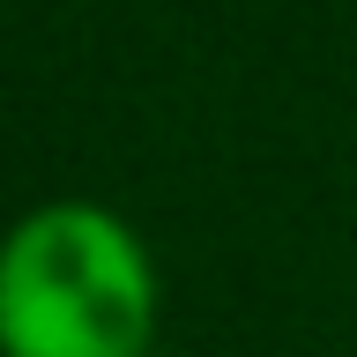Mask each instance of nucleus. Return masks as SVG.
Listing matches in <instances>:
<instances>
[{
    "label": "nucleus",
    "instance_id": "1",
    "mask_svg": "<svg viewBox=\"0 0 357 357\" xmlns=\"http://www.w3.org/2000/svg\"><path fill=\"white\" fill-rule=\"evenodd\" d=\"M149 305V261L112 208L52 201L0 238L8 357H142Z\"/></svg>",
    "mask_w": 357,
    "mask_h": 357
},
{
    "label": "nucleus",
    "instance_id": "2",
    "mask_svg": "<svg viewBox=\"0 0 357 357\" xmlns=\"http://www.w3.org/2000/svg\"><path fill=\"white\" fill-rule=\"evenodd\" d=\"M142 357H149V350H142Z\"/></svg>",
    "mask_w": 357,
    "mask_h": 357
}]
</instances>
